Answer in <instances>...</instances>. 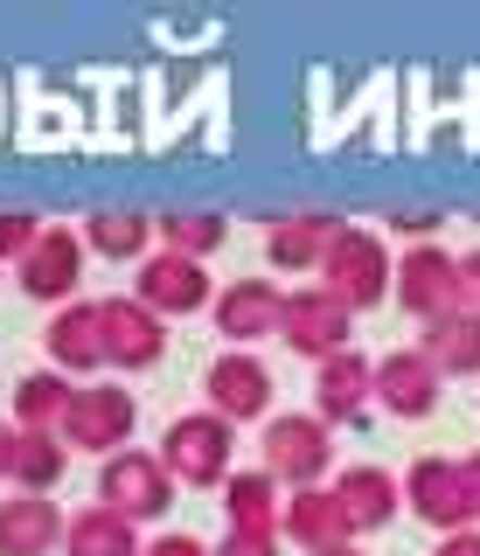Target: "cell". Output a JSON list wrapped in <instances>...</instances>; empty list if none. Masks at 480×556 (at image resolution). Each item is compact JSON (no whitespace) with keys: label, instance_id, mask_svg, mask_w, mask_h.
<instances>
[{"label":"cell","instance_id":"obj_1","mask_svg":"<svg viewBox=\"0 0 480 556\" xmlns=\"http://www.w3.org/2000/svg\"><path fill=\"white\" fill-rule=\"evenodd\" d=\"M320 286L349 313H363V306L383 300V292H397V257H390V243L376 237L369 223H341V237L328 243V257H320Z\"/></svg>","mask_w":480,"mask_h":556},{"label":"cell","instance_id":"obj_2","mask_svg":"<svg viewBox=\"0 0 480 556\" xmlns=\"http://www.w3.org/2000/svg\"><path fill=\"white\" fill-rule=\"evenodd\" d=\"M265 473L279 486H320V473L334 466V425L320 410H271L265 417Z\"/></svg>","mask_w":480,"mask_h":556},{"label":"cell","instance_id":"obj_3","mask_svg":"<svg viewBox=\"0 0 480 556\" xmlns=\"http://www.w3.org/2000/svg\"><path fill=\"white\" fill-rule=\"evenodd\" d=\"M230 452H237V425H230V417H216L210 404H202V410H181L175 425L161 431V459H167V473L188 480V486H210V480L223 486V480L237 473Z\"/></svg>","mask_w":480,"mask_h":556},{"label":"cell","instance_id":"obj_4","mask_svg":"<svg viewBox=\"0 0 480 556\" xmlns=\"http://www.w3.org/2000/svg\"><path fill=\"white\" fill-rule=\"evenodd\" d=\"M175 473H167V459L161 452H140V445H126V452H112L105 466H98V501L105 508H118L126 521H153V515H167L175 508Z\"/></svg>","mask_w":480,"mask_h":556},{"label":"cell","instance_id":"obj_5","mask_svg":"<svg viewBox=\"0 0 480 556\" xmlns=\"http://www.w3.org/2000/svg\"><path fill=\"white\" fill-rule=\"evenodd\" d=\"M349 320L355 313L334 300L328 286H293L286 292V313H279V334H286V348L293 355H306V362H328V355H341L349 348Z\"/></svg>","mask_w":480,"mask_h":556},{"label":"cell","instance_id":"obj_6","mask_svg":"<svg viewBox=\"0 0 480 556\" xmlns=\"http://www.w3.org/2000/svg\"><path fill=\"white\" fill-rule=\"evenodd\" d=\"M132 417H140V404H132V390H118V382H84L71 417H63V445H84V452H126L132 439Z\"/></svg>","mask_w":480,"mask_h":556},{"label":"cell","instance_id":"obj_7","mask_svg":"<svg viewBox=\"0 0 480 556\" xmlns=\"http://www.w3.org/2000/svg\"><path fill=\"white\" fill-rule=\"evenodd\" d=\"M397 306L418 313V327L459 306V257L445 251L439 237L432 243H410V251L397 257Z\"/></svg>","mask_w":480,"mask_h":556},{"label":"cell","instance_id":"obj_8","mask_svg":"<svg viewBox=\"0 0 480 556\" xmlns=\"http://www.w3.org/2000/svg\"><path fill=\"white\" fill-rule=\"evenodd\" d=\"M404 508L418 515V521H432L439 535H459V529H473V501H467V480H459V459H410V473H404Z\"/></svg>","mask_w":480,"mask_h":556},{"label":"cell","instance_id":"obj_9","mask_svg":"<svg viewBox=\"0 0 480 556\" xmlns=\"http://www.w3.org/2000/svg\"><path fill=\"white\" fill-rule=\"evenodd\" d=\"M439 396H445V376H439V362L425 355L418 341L390 348V355L376 362V404H383L390 417H432Z\"/></svg>","mask_w":480,"mask_h":556},{"label":"cell","instance_id":"obj_10","mask_svg":"<svg viewBox=\"0 0 480 556\" xmlns=\"http://www.w3.org/2000/svg\"><path fill=\"white\" fill-rule=\"evenodd\" d=\"M132 300H147L153 313H195V306H216L210 300V265L202 257H181V251H153L140 257V271H132Z\"/></svg>","mask_w":480,"mask_h":556},{"label":"cell","instance_id":"obj_11","mask_svg":"<svg viewBox=\"0 0 480 556\" xmlns=\"http://www.w3.org/2000/svg\"><path fill=\"white\" fill-rule=\"evenodd\" d=\"M202 390H210V410L230 417V425L271 410V369L251 355V348H223L210 369H202Z\"/></svg>","mask_w":480,"mask_h":556},{"label":"cell","instance_id":"obj_12","mask_svg":"<svg viewBox=\"0 0 480 556\" xmlns=\"http://www.w3.org/2000/svg\"><path fill=\"white\" fill-rule=\"evenodd\" d=\"M167 355V320L132 292L105 300V369H153Z\"/></svg>","mask_w":480,"mask_h":556},{"label":"cell","instance_id":"obj_13","mask_svg":"<svg viewBox=\"0 0 480 556\" xmlns=\"http://www.w3.org/2000/svg\"><path fill=\"white\" fill-rule=\"evenodd\" d=\"M14 278H22L28 300H56L71 306L77 300V278H84V230H63V223H49L42 243L14 265Z\"/></svg>","mask_w":480,"mask_h":556},{"label":"cell","instance_id":"obj_14","mask_svg":"<svg viewBox=\"0 0 480 556\" xmlns=\"http://www.w3.org/2000/svg\"><path fill=\"white\" fill-rule=\"evenodd\" d=\"M49 341V362L63 376H98L105 369V300H71L56 306V320L42 327Z\"/></svg>","mask_w":480,"mask_h":556},{"label":"cell","instance_id":"obj_15","mask_svg":"<svg viewBox=\"0 0 480 556\" xmlns=\"http://www.w3.org/2000/svg\"><path fill=\"white\" fill-rule=\"evenodd\" d=\"M334 208H293V216L265 223V265L271 271H320V257H328V243L341 237Z\"/></svg>","mask_w":480,"mask_h":556},{"label":"cell","instance_id":"obj_16","mask_svg":"<svg viewBox=\"0 0 480 556\" xmlns=\"http://www.w3.org/2000/svg\"><path fill=\"white\" fill-rule=\"evenodd\" d=\"M216 334L230 348H251L258 334H279V313H286V292L271 286V278H230V286L216 292Z\"/></svg>","mask_w":480,"mask_h":556},{"label":"cell","instance_id":"obj_17","mask_svg":"<svg viewBox=\"0 0 480 556\" xmlns=\"http://www.w3.org/2000/svg\"><path fill=\"white\" fill-rule=\"evenodd\" d=\"M376 396V362L355 355V348H341V355L314 362V410L328 417V425H349V417H363Z\"/></svg>","mask_w":480,"mask_h":556},{"label":"cell","instance_id":"obj_18","mask_svg":"<svg viewBox=\"0 0 480 556\" xmlns=\"http://www.w3.org/2000/svg\"><path fill=\"white\" fill-rule=\"evenodd\" d=\"M63 529H71V515L49 494H22V486H14V494L0 501V556H49L63 543Z\"/></svg>","mask_w":480,"mask_h":556},{"label":"cell","instance_id":"obj_19","mask_svg":"<svg viewBox=\"0 0 480 556\" xmlns=\"http://www.w3.org/2000/svg\"><path fill=\"white\" fill-rule=\"evenodd\" d=\"M279 535L300 543V549H341V543H355V521H349L334 486H300V494H286Z\"/></svg>","mask_w":480,"mask_h":556},{"label":"cell","instance_id":"obj_20","mask_svg":"<svg viewBox=\"0 0 480 556\" xmlns=\"http://www.w3.org/2000/svg\"><path fill=\"white\" fill-rule=\"evenodd\" d=\"M334 494H341V508H349L355 535L383 529V521L404 508V480L390 473V466H376V459H363V466H341V473H334Z\"/></svg>","mask_w":480,"mask_h":556},{"label":"cell","instance_id":"obj_21","mask_svg":"<svg viewBox=\"0 0 480 556\" xmlns=\"http://www.w3.org/2000/svg\"><path fill=\"white\" fill-rule=\"evenodd\" d=\"M223 521L244 529V535H279V521H286L279 480H271L265 466H237V473L223 480Z\"/></svg>","mask_w":480,"mask_h":556},{"label":"cell","instance_id":"obj_22","mask_svg":"<svg viewBox=\"0 0 480 556\" xmlns=\"http://www.w3.org/2000/svg\"><path fill=\"white\" fill-rule=\"evenodd\" d=\"M418 348L439 362V376H480V313L453 306V313H439V320H425Z\"/></svg>","mask_w":480,"mask_h":556},{"label":"cell","instance_id":"obj_23","mask_svg":"<svg viewBox=\"0 0 480 556\" xmlns=\"http://www.w3.org/2000/svg\"><path fill=\"white\" fill-rule=\"evenodd\" d=\"M63 556H147L140 549V521H126L118 508L91 501V508H77L71 529H63Z\"/></svg>","mask_w":480,"mask_h":556},{"label":"cell","instance_id":"obj_24","mask_svg":"<svg viewBox=\"0 0 480 556\" xmlns=\"http://www.w3.org/2000/svg\"><path fill=\"white\" fill-rule=\"evenodd\" d=\"M71 404H77V382L63 369H28L22 382H14V425H22V431H56V439H63Z\"/></svg>","mask_w":480,"mask_h":556},{"label":"cell","instance_id":"obj_25","mask_svg":"<svg viewBox=\"0 0 480 556\" xmlns=\"http://www.w3.org/2000/svg\"><path fill=\"white\" fill-rule=\"evenodd\" d=\"M147 243H153V216L147 208H91L84 216V251H98V257H126V265H140L147 257Z\"/></svg>","mask_w":480,"mask_h":556},{"label":"cell","instance_id":"obj_26","mask_svg":"<svg viewBox=\"0 0 480 556\" xmlns=\"http://www.w3.org/2000/svg\"><path fill=\"white\" fill-rule=\"evenodd\" d=\"M153 237L181 257H210L216 243L230 237V216H223V208H161V216H153Z\"/></svg>","mask_w":480,"mask_h":556},{"label":"cell","instance_id":"obj_27","mask_svg":"<svg viewBox=\"0 0 480 556\" xmlns=\"http://www.w3.org/2000/svg\"><path fill=\"white\" fill-rule=\"evenodd\" d=\"M63 466H71V445L56 431H22V445H14V486L22 494H49L63 480Z\"/></svg>","mask_w":480,"mask_h":556},{"label":"cell","instance_id":"obj_28","mask_svg":"<svg viewBox=\"0 0 480 556\" xmlns=\"http://www.w3.org/2000/svg\"><path fill=\"white\" fill-rule=\"evenodd\" d=\"M42 230H49V223L36 216V208H0V257H14V265H22V257L42 243Z\"/></svg>","mask_w":480,"mask_h":556},{"label":"cell","instance_id":"obj_29","mask_svg":"<svg viewBox=\"0 0 480 556\" xmlns=\"http://www.w3.org/2000/svg\"><path fill=\"white\" fill-rule=\"evenodd\" d=\"M279 543H286V535H244V529H223L216 556H286Z\"/></svg>","mask_w":480,"mask_h":556},{"label":"cell","instance_id":"obj_30","mask_svg":"<svg viewBox=\"0 0 480 556\" xmlns=\"http://www.w3.org/2000/svg\"><path fill=\"white\" fill-rule=\"evenodd\" d=\"M147 556H216L202 535H188V529H167V535H153L147 543Z\"/></svg>","mask_w":480,"mask_h":556},{"label":"cell","instance_id":"obj_31","mask_svg":"<svg viewBox=\"0 0 480 556\" xmlns=\"http://www.w3.org/2000/svg\"><path fill=\"white\" fill-rule=\"evenodd\" d=\"M459 306H473V313H480V243H473L467 257H459Z\"/></svg>","mask_w":480,"mask_h":556},{"label":"cell","instance_id":"obj_32","mask_svg":"<svg viewBox=\"0 0 480 556\" xmlns=\"http://www.w3.org/2000/svg\"><path fill=\"white\" fill-rule=\"evenodd\" d=\"M14 445H22V425L0 417V480H14Z\"/></svg>","mask_w":480,"mask_h":556},{"label":"cell","instance_id":"obj_33","mask_svg":"<svg viewBox=\"0 0 480 556\" xmlns=\"http://www.w3.org/2000/svg\"><path fill=\"white\" fill-rule=\"evenodd\" d=\"M432 556H480V529H459V535H439Z\"/></svg>","mask_w":480,"mask_h":556},{"label":"cell","instance_id":"obj_34","mask_svg":"<svg viewBox=\"0 0 480 556\" xmlns=\"http://www.w3.org/2000/svg\"><path fill=\"white\" fill-rule=\"evenodd\" d=\"M459 480H467V501H473V521H480V452L459 459Z\"/></svg>","mask_w":480,"mask_h":556},{"label":"cell","instance_id":"obj_35","mask_svg":"<svg viewBox=\"0 0 480 556\" xmlns=\"http://www.w3.org/2000/svg\"><path fill=\"white\" fill-rule=\"evenodd\" d=\"M306 556H363L355 543H341V549H306Z\"/></svg>","mask_w":480,"mask_h":556}]
</instances>
